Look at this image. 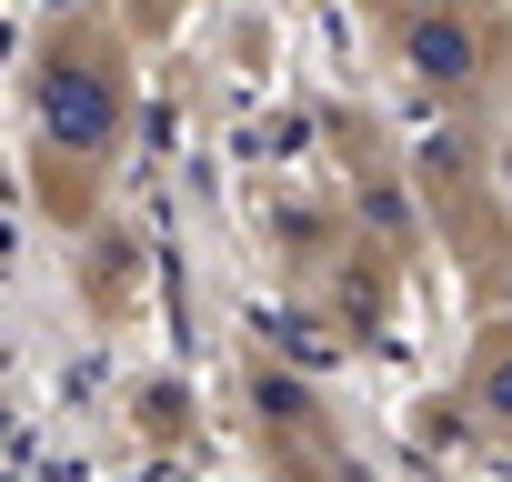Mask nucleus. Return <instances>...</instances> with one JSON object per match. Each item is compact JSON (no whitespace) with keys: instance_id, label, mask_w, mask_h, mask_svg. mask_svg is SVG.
Listing matches in <instances>:
<instances>
[{"instance_id":"1","label":"nucleus","mask_w":512,"mask_h":482,"mask_svg":"<svg viewBox=\"0 0 512 482\" xmlns=\"http://www.w3.org/2000/svg\"><path fill=\"white\" fill-rule=\"evenodd\" d=\"M41 131H51V141H81V151H91V141L111 131V91H101L91 71H51V81H41Z\"/></svg>"},{"instance_id":"2","label":"nucleus","mask_w":512,"mask_h":482,"mask_svg":"<svg viewBox=\"0 0 512 482\" xmlns=\"http://www.w3.org/2000/svg\"><path fill=\"white\" fill-rule=\"evenodd\" d=\"M412 71H422V81H462V71H472V31H462L452 11H422V21H412Z\"/></svg>"},{"instance_id":"3","label":"nucleus","mask_w":512,"mask_h":482,"mask_svg":"<svg viewBox=\"0 0 512 482\" xmlns=\"http://www.w3.org/2000/svg\"><path fill=\"white\" fill-rule=\"evenodd\" d=\"M482 402H492V412H512V352L492 362V382H482Z\"/></svg>"}]
</instances>
